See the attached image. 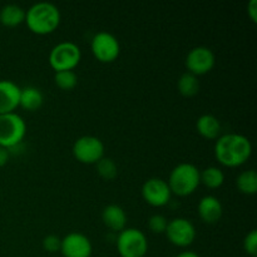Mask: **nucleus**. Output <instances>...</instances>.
<instances>
[{"mask_svg": "<svg viewBox=\"0 0 257 257\" xmlns=\"http://www.w3.org/2000/svg\"><path fill=\"white\" fill-rule=\"evenodd\" d=\"M95 167H97L98 175L107 181L114 180L118 175L117 163L109 157H103L102 160L98 161L95 163Z\"/></svg>", "mask_w": 257, "mask_h": 257, "instance_id": "5701e85b", "label": "nucleus"}, {"mask_svg": "<svg viewBox=\"0 0 257 257\" xmlns=\"http://www.w3.org/2000/svg\"><path fill=\"white\" fill-rule=\"evenodd\" d=\"M247 14L253 23L257 22V0H251L247 5Z\"/></svg>", "mask_w": 257, "mask_h": 257, "instance_id": "bb28decb", "label": "nucleus"}, {"mask_svg": "<svg viewBox=\"0 0 257 257\" xmlns=\"http://www.w3.org/2000/svg\"><path fill=\"white\" fill-rule=\"evenodd\" d=\"M60 19L62 15L57 5L49 2H39L27 10L24 23L34 34L47 35L58 29Z\"/></svg>", "mask_w": 257, "mask_h": 257, "instance_id": "f03ea898", "label": "nucleus"}, {"mask_svg": "<svg viewBox=\"0 0 257 257\" xmlns=\"http://www.w3.org/2000/svg\"><path fill=\"white\" fill-rule=\"evenodd\" d=\"M27 135V123L18 113L0 114V146L4 148L15 147Z\"/></svg>", "mask_w": 257, "mask_h": 257, "instance_id": "423d86ee", "label": "nucleus"}, {"mask_svg": "<svg viewBox=\"0 0 257 257\" xmlns=\"http://www.w3.org/2000/svg\"><path fill=\"white\" fill-rule=\"evenodd\" d=\"M236 187L241 193L252 196L257 192V173L255 170H247L241 172L236 177Z\"/></svg>", "mask_w": 257, "mask_h": 257, "instance_id": "aec40b11", "label": "nucleus"}, {"mask_svg": "<svg viewBox=\"0 0 257 257\" xmlns=\"http://www.w3.org/2000/svg\"><path fill=\"white\" fill-rule=\"evenodd\" d=\"M43 103H44V95L39 88L29 85V87L20 89L19 107L24 108L29 112H34L42 107Z\"/></svg>", "mask_w": 257, "mask_h": 257, "instance_id": "f3484780", "label": "nucleus"}, {"mask_svg": "<svg viewBox=\"0 0 257 257\" xmlns=\"http://www.w3.org/2000/svg\"><path fill=\"white\" fill-rule=\"evenodd\" d=\"M115 246L120 257H145L148 251V240L143 231L125 227L118 233Z\"/></svg>", "mask_w": 257, "mask_h": 257, "instance_id": "20e7f679", "label": "nucleus"}, {"mask_svg": "<svg viewBox=\"0 0 257 257\" xmlns=\"http://www.w3.org/2000/svg\"><path fill=\"white\" fill-rule=\"evenodd\" d=\"M177 89L183 97H195L200 90V82L198 77L185 72L177 80Z\"/></svg>", "mask_w": 257, "mask_h": 257, "instance_id": "412c9836", "label": "nucleus"}, {"mask_svg": "<svg viewBox=\"0 0 257 257\" xmlns=\"http://www.w3.org/2000/svg\"><path fill=\"white\" fill-rule=\"evenodd\" d=\"M172 195L186 197L197 190L200 183V170L192 163H180L170 173L167 181Z\"/></svg>", "mask_w": 257, "mask_h": 257, "instance_id": "7ed1b4c3", "label": "nucleus"}, {"mask_svg": "<svg viewBox=\"0 0 257 257\" xmlns=\"http://www.w3.org/2000/svg\"><path fill=\"white\" fill-rule=\"evenodd\" d=\"M54 83L63 90H70L78 84V75L74 70H62L55 72Z\"/></svg>", "mask_w": 257, "mask_h": 257, "instance_id": "4be33fe9", "label": "nucleus"}, {"mask_svg": "<svg viewBox=\"0 0 257 257\" xmlns=\"http://www.w3.org/2000/svg\"><path fill=\"white\" fill-rule=\"evenodd\" d=\"M9 157H10V151L8 150V148H4L0 146V167L7 165L8 161H9Z\"/></svg>", "mask_w": 257, "mask_h": 257, "instance_id": "cd10ccee", "label": "nucleus"}, {"mask_svg": "<svg viewBox=\"0 0 257 257\" xmlns=\"http://www.w3.org/2000/svg\"><path fill=\"white\" fill-rule=\"evenodd\" d=\"M104 143L95 136H82L73 143L72 152L75 160L84 165H95L104 157Z\"/></svg>", "mask_w": 257, "mask_h": 257, "instance_id": "0eeeda50", "label": "nucleus"}, {"mask_svg": "<svg viewBox=\"0 0 257 257\" xmlns=\"http://www.w3.org/2000/svg\"><path fill=\"white\" fill-rule=\"evenodd\" d=\"M102 221L109 230L119 233L127 226V215L120 206L113 203L103 208Z\"/></svg>", "mask_w": 257, "mask_h": 257, "instance_id": "2eb2a0df", "label": "nucleus"}, {"mask_svg": "<svg viewBox=\"0 0 257 257\" xmlns=\"http://www.w3.org/2000/svg\"><path fill=\"white\" fill-rule=\"evenodd\" d=\"M223 182H225V173L221 168L210 166L200 171V183H202L207 188L216 190V188H220Z\"/></svg>", "mask_w": 257, "mask_h": 257, "instance_id": "6ab92c4d", "label": "nucleus"}, {"mask_svg": "<svg viewBox=\"0 0 257 257\" xmlns=\"http://www.w3.org/2000/svg\"><path fill=\"white\" fill-rule=\"evenodd\" d=\"M243 250L250 257L257 256V231L252 230L243 238Z\"/></svg>", "mask_w": 257, "mask_h": 257, "instance_id": "393cba45", "label": "nucleus"}, {"mask_svg": "<svg viewBox=\"0 0 257 257\" xmlns=\"http://www.w3.org/2000/svg\"><path fill=\"white\" fill-rule=\"evenodd\" d=\"M196 130L206 140H217L221 135V122L213 114H202L196 122Z\"/></svg>", "mask_w": 257, "mask_h": 257, "instance_id": "dca6fc26", "label": "nucleus"}, {"mask_svg": "<svg viewBox=\"0 0 257 257\" xmlns=\"http://www.w3.org/2000/svg\"><path fill=\"white\" fill-rule=\"evenodd\" d=\"M216 63L215 53L207 47H195L187 53L186 55V68L187 72L191 74L196 75H203L210 73L213 69Z\"/></svg>", "mask_w": 257, "mask_h": 257, "instance_id": "9d476101", "label": "nucleus"}, {"mask_svg": "<svg viewBox=\"0 0 257 257\" xmlns=\"http://www.w3.org/2000/svg\"><path fill=\"white\" fill-rule=\"evenodd\" d=\"M60 252L63 257H90L93 245L84 233L74 231L62 238Z\"/></svg>", "mask_w": 257, "mask_h": 257, "instance_id": "f8f14e48", "label": "nucleus"}, {"mask_svg": "<svg viewBox=\"0 0 257 257\" xmlns=\"http://www.w3.org/2000/svg\"><path fill=\"white\" fill-rule=\"evenodd\" d=\"M93 55L100 63H113L120 54V44L117 37L109 32H98L90 42Z\"/></svg>", "mask_w": 257, "mask_h": 257, "instance_id": "6e6552de", "label": "nucleus"}, {"mask_svg": "<svg viewBox=\"0 0 257 257\" xmlns=\"http://www.w3.org/2000/svg\"><path fill=\"white\" fill-rule=\"evenodd\" d=\"M142 197L152 207H163L172 197L167 181L153 177L146 181L142 186Z\"/></svg>", "mask_w": 257, "mask_h": 257, "instance_id": "9b49d317", "label": "nucleus"}, {"mask_svg": "<svg viewBox=\"0 0 257 257\" xmlns=\"http://www.w3.org/2000/svg\"><path fill=\"white\" fill-rule=\"evenodd\" d=\"M20 89L22 88L13 80H0V114L15 112L19 107Z\"/></svg>", "mask_w": 257, "mask_h": 257, "instance_id": "ddd939ff", "label": "nucleus"}, {"mask_svg": "<svg viewBox=\"0 0 257 257\" xmlns=\"http://www.w3.org/2000/svg\"><path fill=\"white\" fill-rule=\"evenodd\" d=\"M27 10L23 9L20 5L8 4L0 10V23L4 27L14 28L25 22Z\"/></svg>", "mask_w": 257, "mask_h": 257, "instance_id": "a211bd4d", "label": "nucleus"}, {"mask_svg": "<svg viewBox=\"0 0 257 257\" xmlns=\"http://www.w3.org/2000/svg\"><path fill=\"white\" fill-rule=\"evenodd\" d=\"M168 225V220L163 215H156L151 216L150 220H148V227L150 230L152 231L153 233H165L166 232V228H167Z\"/></svg>", "mask_w": 257, "mask_h": 257, "instance_id": "b1692460", "label": "nucleus"}, {"mask_svg": "<svg viewBox=\"0 0 257 257\" xmlns=\"http://www.w3.org/2000/svg\"><path fill=\"white\" fill-rule=\"evenodd\" d=\"M82 59V50L75 43L65 40L58 43L49 53V64L55 72L74 70Z\"/></svg>", "mask_w": 257, "mask_h": 257, "instance_id": "39448f33", "label": "nucleus"}, {"mask_svg": "<svg viewBox=\"0 0 257 257\" xmlns=\"http://www.w3.org/2000/svg\"><path fill=\"white\" fill-rule=\"evenodd\" d=\"M255 257H257V256H255Z\"/></svg>", "mask_w": 257, "mask_h": 257, "instance_id": "c756f323", "label": "nucleus"}, {"mask_svg": "<svg viewBox=\"0 0 257 257\" xmlns=\"http://www.w3.org/2000/svg\"><path fill=\"white\" fill-rule=\"evenodd\" d=\"M165 233L168 241L177 247H188L192 245L197 235L192 221L185 217H177L168 221Z\"/></svg>", "mask_w": 257, "mask_h": 257, "instance_id": "1a4fd4ad", "label": "nucleus"}, {"mask_svg": "<svg viewBox=\"0 0 257 257\" xmlns=\"http://www.w3.org/2000/svg\"><path fill=\"white\" fill-rule=\"evenodd\" d=\"M252 155L250 140L238 133L220 136L215 143V157L226 167L235 168L245 165Z\"/></svg>", "mask_w": 257, "mask_h": 257, "instance_id": "f257e3e1", "label": "nucleus"}, {"mask_svg": "<svg viewBox=\"0 0 257 257\" xmlns=\"http://www.w3.org/2000/svg\"><path fill=\"white\" fill-rule=\"evenodd\" d=\"M197 212L203 222L208 223V225H213V223H217L221 220V217H222V203L215 196H205L198 202Z\"/></svg>", "mask_w": 257, "mask_h": 257, "instance_id": "4468645a", "label": "nucleus"}, {"mask_svg": "<svg viewBox=\"0 0 257 257\" xmlns=\"http://www.w3.org/2000/svg\"><path fill=\"white\" fill-rule=\"evenodd\" d=\"M60 243H62V238L58 237L57 235H48L42 241L43 248L50 253L60 251Z\"/></svg>", "mask_w": 257, "mask_h": 257, "instance_id": "a878e982", "label": "nucleus"}, {"mask_svg": "<svg viewBox=\"0 0 257 257\" xmlns=\"http://www.w3.org/2000/svg\"><path fill=\"white\" fill-rule=\"evenodd\" d=\"M176 257H200V255L193 252V251H182V252L178 253Z\"/></svg>", "mask_w": 257, "mask_h": 257, "instance_id": "c85d7f7f", "label": "nucleus"}]
</instances>
